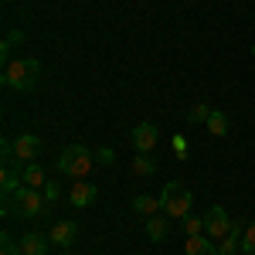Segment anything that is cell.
<instances>
[{
  "label": "cell",
  "mask_w": 255,
  "mask_h": 255,
  "mask_svg": "<svg viewBox=\"0 0 255 255\" xmlns=\"http://www.w3.org/2000/svg\"><path fill=\"white\" fill-rule=\"evenodd\" d=\"M38 79H41V61L38 58L10 61V65L3 68V75H0L3 89H10V92H31V89L38 85Z\"/></svg>",
  "instance_id": "6da1fadb"
},
{
  "label": "cell",
  "mask_w": 255,
  "mask_h": 255,
  "mask_svg": "<svg viewBox=\"0 0 255 255\" xmlns=\"http://www.w3.org/2000/svg\"><path fill=\"white\" fill-rule=\"evenodd\" d=\"M92 167H96V153H92L89 146H82V143L65 146L61 157H58V174L72 177V180H85Z\"/></svg>",
  "instance_id": "7a4b0ae2"
},
{
  "label": "cell",
  "mask_w": 255,
  "mask_h": 255,
  "mask_svg": "<svg viewBox=\"0 0 255 255\" xmlns=\"http://www.w3.org/2000/svg\"><path fill=\"white\" fill-rule=\"evenodd\" d=\"M48 208V201H44V194L41 191H34V187H20V191H14L10 197H3V215H24V218H38L41 211Z\"/></svg>",
  "instance_id": "3957f363"
},
{
  "label": "cell",
  "mask_w": 255,
  "mask_h": 255,
  "mask_svg": "<svg viewBox=\"0 0 255 255\" xmlns=\"http://www.w3.org/2000/svg\"><path fill=\"white\" fill-rule=\"evenodd\" d=\"M160 204H163V215L167 218H187L194 197H191V191H187L180 180H170V184H163V191H160Z\"/></svg>",
  "instance_id": "277c9868"
},
{
  "label": "cell",
  "mask_w": 255,
  "mask_h": 255,
  "mask_svg": "<svg viewBox=\"0 0 255 255\" xmlns=\"http://www.w3.org/2000/svg\"><path fill=\"white\" fill-rule=\"evenodd\" d=\"M228 232H232V218H228V211H225L221 204H211L208 215H204V235L215 238V242H221Z\"/></svg>",
  "instance_id": "5b68a950"
},
{
  "label": "cell",
  "mask_w": 255,
  "mask_h": 255,
  "mask_svg": "<svg viewBox=\"0 0 255 255\" xmlns=\"http://www.w3.org/2000/svg\"><path fill=\"white\" fill-rule=\"evenodd\" d=\"M41 136H34V133H20L17 139H14V157H17V163H34V160L41 157Z\"/></svg>",
  "instance_id": "8992f818"
},
{
  "label": "cell",
  "mask_w": 255,
  "mask_h": 255,
  "mask_svg": "<svg viewBox=\"0 0 255 255\" xmlns=\"http://www.w3.org/2000/svg\"><path fill=\"white\" fill-rule=\"evenodd\" d=\"M129 139H133V146H136V153H153L157 150V126L153 123H136L133 126V133H129Z\"/></svg>",
  "instance_id": "52a82bcc"
},
{
  "label": "cell",
  "mask_w": 255,
  "mask_h": 255,
  "mask_svg": "<svg viewBox=\"0 0 255 255\" xmlns=\"http://www.w3.org/2000/svg\"><path fill=\"white\" fill-rule=\"evenodd\" d=\"M96 197H99V187H96V184H89V180H75V184H72V191H68L72 208H89Z\"/></svg>",
  "instance_id": "ba28073f"
},
{
  "label": "cell",
  "mask_w": 255,
  "mask_h": 255,
  "mask_svg": "<svg viewBox=\"0 0 255 255\" xmlns=\"http://www.w3.org/2000/svg\"><path fill=\"white\" fill-rule=\"evenodd\" d=\"M48 238H51V245H58V249H68V245L79 238V225H75V221H58V225L48 232Z\"/></svg>",
  "instance_id": "9c48e42d"
},
{
  "label": "cell",
  "mask_w": 255,
  "mask_h": 255,
  "mask_svg": "<svg viewBox=\"0 0 255 255\" xmlns=\"http://www.w3.org/2000/svg\"><path fill=\"white\" fill-rule=\"evenodd\" d=\"M48 245H51V238L41 235V232H27V235H20V252H24V255H48Z\"/></svg>",
  "instance_id": "30bf717a"
},
{
  "label": "cell",
  "mask_w": 255,
  "mask_h": 255,
  "mask_svg": "<svg viewBox=\"0 0 255 255\" xmlns=\"http://www.w3.org/2000/svg\"><path fill=\"white\" fill-rule=\"evenodd\" d=\"M242 235H245V221H232V232L218 242V255H235L242 245Z\"/></svg>",
  "instance_id": "8fae6325"
},
{
  "label": "cell",
  "mask_w": 255,
  "mask_h": 255,
  "mask_svg": "<svg viewBox=\"0 0 255 255\" xmlns=\"http://www.w3.org/2000/svg\"><path fill=\"white\" fill-rule=\"evenodd\" d=\"M184 255H218V245L208 235H194L184 242Z\"/></svg>",
  "instance_id": "7c38bea8"
},
{
  "label": "cell",
  "mask_w": 255,
  "mask_h": 255,
  "mask_svg": "<svg viewBox=\"0 0 255 255\" xmlns=\"http://www.w3.org/2000/svg\"><path fill=\"white\" fill-rule=\"evenodd\" d=\"M24 187V177H20L17 167H3L0 170V191H3V197H10L14 191H20Z\"/></svg>",
  "instance_id": "4fadbf2b"
},
{
  "label": "cell",
  "mask_w": 255,
  "mask_h": 255,
  "mask_svg": "<svg viewBox=\"0 0 255 255\" xmlns=\"http://www.w3.org/2000/svg\"><path fill=\"white\" fill-rule=\"evenodd\" d=\"M20 177H24V184H27V187H34V191H41V187L48 184V177H44V167H41L38 160H34V163H24Z\"/></svg>",
  "instance_id": "5bb4252c"
},
{
  "label": "cell",
  "mask_w": 255,
  "mask_h": 255,
  "mask_svg": "<svg viewBox=\"0 0 255 255\" xmlns=\"http://www.w3.org/2000/svg\"><path fill=\"white\" fill-rule=\"evenodd\" d=\"M133 211H139L143 218H153L157 211H163V204L153 194H139V197H133Z\"/></svg>",
  "instance_id": "9a60e30c"
},
{
  "label": "cell",
  "mask_w": 255,
  "mask_h": 255,
  "mask_svg": "<svg viewBox=\"0 0 255 255\" xmlns=\"http://www.w3.org/2000/svg\"><path fill=\"white\" fill-rule=\"evenodd\" d=\"M204 126H208V133H211V136H225V133H228V116H225L221 109H211V116H208Z\"/></svg>",
  "instance_id": "2e32d148"
},
{
  "label": "cell",
  "mask_w": 255,
  "mask_h": 255,
  "mask_svg": "<svg viewBox=\"0 0 255 255\" xmlns=\"http://www.w3.org/2000/svg\"><path fill=\"white\" fill-rule=\"evenodd\" d=\"M167 232H170V225H167V218H160V215L146 218V235L153 238V242H163V238H167Z\"/></svg>",
  "instance_id": "e0dca14e"
},
{
  "label": "cell",
  "mask_w": 255,
  "mask_h": 255,
  "mask_svg": "<svg viewBox=\"0 0 255 255\" xmlns=\"http://www.w3.org/2000/svg\"><path fill=\"white\" fill-rule=\"evenodd\" d=\"M133 174L136 177H153L157 174V160L150 157V153H139V157L133 160Z\"/></svg>",
  "instance_id": "ac0fdd59"
},
{
  "label": "cell",
  "mask_w": 255,
  "mask_h": 255,
  "mask_svg": "<svg viewBox=\"0 0 255 255\" xmlns=\"http://www.w3.org/2000/svg\"><path fill=\"white\" fill-rule=\"evenodd\" d=\"M17 41H24V31H10V34L3 38V48H0V61H3V68L10 65V51H14Z\"/></svg>",
  "instance_id": "d6986e66"
},
{
  "label": "cell",
  "mask_w": 255,
  "mask_h": 255,
  "mask_svg": "<svg viewBox=\"0 0 255 255\" xmlns=\"http://www.w3.org/2000/svg\"><path fill=\"white\" fill-rule=\"evenodd\" d=\"M208 116H211V106L208 102H194L187 109V123H208Z\"/></svg>",
  "instance_id": "ffe728a7"
},
{
  "label": "cell",
  "mask_w": 255,
  "mask_h": 255,
  "mask_svg": "<svg viewBox=\"0 0 255 255\" xmlns=\"http://www.w3.org/2000/svg\"><path fill=\"white\" fill-rule=\"evenodd\" d=\"M184 221V235L187 238H194V235H204V218H194V215H187V218H180Z\"/></svg>",
  "instance_id": "44dd1931"
},
{
  "label": "cell",
  "mask_w": 255,
  "mask_h": 255,
  "mask_svg": "<svg viewBox=\"0 0 255 255\" xmlns=\"http://www.w3.org/2000/svg\"><path fill=\"white\" fill-rule=\"evenodd\" d=\"M0 255H24L20 252V242H14V235H0Z\"/></svg>",
  "instance_id": "7402d4cb"
},
{
  "label": "cell",
  "mask_w": 255,
  "mask_h": 255,
  "mask_svg": "<svg viewBox=\"0 0 255 255\" xmlns=\"http://www.w3.org/2000/svg\"><path fill=\"white\" fill-rule=\"evenodd\" d=\"M242 252L245 255H255V221L245 225V235H242Z\"/></svg>",
  "instance_id": "603a6c76"
},
{
  "label": "cell",
  "mask_w": 255,
  "mask_h": 255,
  "mask_svg": "<svg viewBox=\"0 0 255 255\" xmlns=\"http://www.w3.org/2000/svg\"><path fill=\"white\" fill-rule=\"evenodd\" d=\"M41 194H44V201H48V208H51V204H55V201L61 197V187H58V184H51V180H48V184L41 187Z\"/></svg>",
  "instance_id": "cb8c5ba5"
},
{
  "label": "cell",
  "mask_w": 255,
  "mask_h": 255,
  "mask_svg": "<svg viewBox=\"0 0 255 255\" xmlns=\"http://www.w3.org/2000/svg\"><path fill=\"white\" fill-rule=\"evenodd\" d=\"M96 163H106V167H113V163H116V153H113L109 146H102V150H96Z\"/></svg>",
  "instance_id": "d4e9b609"
},
{
  "label": "cell",
  "mask_w": 255,
  "mask_h": 255,
  "mask_svg": "<svg viewBox=\"0 0 255 255\" xmlns=\"http://www.w3.org/2000/svg\"><path fill=\"white\" fill-rule=\"evenodd\" d=\"M170 146H174V153L180 160H187V139H184V136H174V139H170Z\"/></svg>",
  "instance_id": "484cf974"
},
{
  "label": "cell",
  "mask_w": 255,
  "mask_h": 255,
  "mask_svg": "<svg viewBox=\"0 0 255 255\" xmlns=\"http://www.w3.org/2000/svg\"><path fill=\"white\" fill-rule=\"evenodd\" d=\"M252 55H255V44H252Z\"/></svg>",
  "instance_id": "4316f807"
},
{
  "label": "cell",
  "mask_w": 255,
  "mask_h": 255,
  "mask_svg": "<svg viewBox=\"0 0 255 255\" xmlns=\"http://www.w3.org/2000/svg\"><path fill=\"white\" fill-rule=\"evenodd\" d=\"M65 255H72V252H65Z\"/></svg>",
  "instance_id": "83f0119b"
}]
</instances>
